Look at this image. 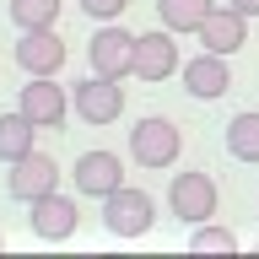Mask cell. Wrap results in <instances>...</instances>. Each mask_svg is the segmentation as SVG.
I'll list each match as a JSON object with an SVG mask.
<instances>
[{
	"label": "cell",
	"mask_w": 259,
	"mask_h": 259,
	"mask_svg": "<svg viewBox=\"0 0 259 259\" xmlns=\"http://www.w3.org/2000/svg\"><path fill=\"white\" fill-rule=\"evenodd\" d=\"M32 146H38V124H32L27 113L16 108V113H0V162L11 167L16 157H27Z\"/></svg>",
	"instance_id": "5bb4252c"
},
{
	"label": "cell",
	"mask_w": 259,
	"mask_h": 259,
	"mask_svg": "<svg viewBox=\"0 0 259 259\" xmlns=\"http://www.w3.org/2000/svg\"><path fill=\"white\" fill-rule=\"evenodd\" d=\"M97 205H103V227H108L113 238H146L151 222H157V200L146 189H135V184H119V189L103 194Z\"/></svg>",
	"instance_id": "7a4b0ae2"
},
{
	"label": "cell",
	"mask_w": 259,
	"mask_h": 259,
	"mask_svg": "<svg viewBox=\"0 0 259 259\" xmlns=\"http://www.w3.org/2000/svg\"><path fill=\"white\" fill-rule=\"evenodd\" d=\"M227 6H232V11H243V16H248V22H254V16H259V0H227Z\"/></svg>",
	"instance_id": "ffe728a7"
},
{
	"label": "cell",
	"mask_w": 259,
	"mask_h": 259,
	"mask_svg": "<svg viewBox=\"0 0 259 259\" xmlns=\"http://www.w3.org/2000/svg\"><path fill=\"white\" fill-rule=\"evenodd\" d=\"M178 76V32H135V81H167Z\"/></svg>",
	"instance_id": "8fae6325"
},
{
	"label": "cell",
	"mask_w": 259,
	"mask_h": 259,
	"mask_svg": "<svg viewBox=\"0 0 259 259\" xmlns=\"http://www.w3.org/2000/svg\"><path fill=\"white\" fill-rule=\"evenodd\" d=\"M194 38H200L210 54H227V60H232V54L248 44V16L232 11V6H210V16L194 27Z\"/></svg>",
	"instance_id": "4fadbf2b"
},
{
	"label": "cell",
	"mask_w": 259,
	"mask_h": 259,
	"mask_svg": "<svg viewBox=\"0 0 259 259\" xmlns=\"http://www.w3.org/2000/svg\"><path fill=\"white\" fill-rule=\"evenodd\" d=\"M6 11H11L16 32H32V27H54L60 22V0H11Z\"/></svg>",
	"instance_id": "e0dca14e"
},
{
	"label": "cell",
	"mask_w": 259,
	"mask_h": 259,
	"mask_svg": "<svg viewBox=\"0 0 259 259\" xmlns=\"http://www.w3.org/2000/svg\"><path fill=\"white\" fill-rule=\"evenodd\" d=\"M178 151H184V130H178L173 119H162V113L135 119V130H130V157H135V167L162 173V167L178 162Z\"/></svg>",
	"instance_id": "6da1fadb"
},
{
	"label": "cell",
	"mask_w": 259,
	"mask_h": 259,
	"mask_svg": "<svg viewBox=\"0 0 259 259\" xmlns=\"http://www.w3.org/2000/svg\"><path fill=\"white\" fill-rule=\"evenodd\" d=\"M16 108L27 113L38 130H60L70 119V87H60L54 76H27L22 97H16Z\"/></svg>",
	"instance_id": "5b68a950"
},
{
	"label": "cell",
	"mask_w": 259,
	"mask_h": 259,
	"mask_svg": "<svg viewBox=\"0 0 259 259\" xmlns=\"http://www.w3.org/2000/svg\"><path fill=\"white\" fill-rule=\"evenodd\" d=\"M70 113H76L81 124H113V119H124V87L113 76H97V70H87V81H76L70 87Z\"/></svg>",
	"instance_id": "3957f363"
},
{
	"label": "cell",
	"mask_w": 259,
	"mask_h": 259,
	"mask_svg": "<svg viewBox=\"0 0 259 259\" xmlns=\"http://www.w3.org/2000/svg\"><path fill=\"white\" fill-rule=\"evenodd\" d=\"M216 205H222V189H216L210 173H173V184H167V210H173L184 227L210 222Z\"/></svg>",
	"instance_id": "277c9868"
},
{
	"label": "cell",
	"mask_w": 259,
	"mask_h": 259,
	"mask_svg": "<svg viewBox=\"0 0 259 259\" xmlns=\"http://www.w3.org/2000/svg\"><path fill=\"white\" fill-rule=\"evenodd\" d=\"M49 189H60V162L49 157V151H38V146H32L27 157L11 162V173H6V194H11V200H22V205H32V200H38V194H49Z\"/></svg>",
	"instance_id": "52a82bcc"
},
{
	"label": "cell",
	"mask_w": 259,
	"mask_h": 259,
	"mask_svg": "<svg viewBox=\"0 0 259 259\" xmlns=\"http://www.w3.org/2000/svg\"><path fill=\"white\" fill-rule=\"evenodd\" d=\"M27 210H32V232L44 243H65V238H76V227H81V205L70 194H60V189L38 194Z\"/></svg>",
	"instance_id": "9c48e42d"
},
{
	"label": "cell",
	"mask_w": 259,
	"mask_h": 259,
	"mask_svg": "<svg viewBox=\"0 0 259 259\" xmlns=\"http://www.w3.org/2000/svg\"><path fill=\"white\" fill-rule=\"evenodd\" d=\"M227 151H232V162L259 167V108L232 113V124H227Z\"/></svg>",
	"instance_id": "9a60e30c"
},
{
	"label": "cell",
	"mask_w": 259,
	"mask_h": 259,
	"mask_svg": "<svg viewBox=\"0 0 259 259\" xmlns=\"http://www.w3.org/2000/svg\"><path fill=\"white\" fill-rule=\"evenodd\" d=\"M70 178H76V189L87 194V200H103V194H113L124 184V157H119V151H81Z\"/></svg>",
	"instance_id": "7c38bea8"
},
{
	"label": "cell",
	"mask_w": 259,
	"mask_h": 259,
	"mask_svg": "<svg viewBox=\"0 0 259 259\" xmlns=\"http://www.w3.org/2000/svg\"><path fill=\"white\" fill-rule=\"evenodd\" d=\"M87 60H92L97 76H113V81L135 76V32L103 22V27L92 32V44H87Z\"/></svg>",
	"instance_id": "8992f818"
},
{
	"label": "cell",
	"mask_w": 259,
	"mask_h": 259,
	"mask_svg": "<svg viewBox=\"0 0 259 259\" xmlns=\"http://www.w3.org/2000/svg\"><path fill=\"white\" fill-rule=\"evenodd\" d=\"M178 81H184V92H189V97L210 103V97L232 92V65H227V54H210V49H200L194 60L178 65Z\"/></svg>",
	"instance_id": "30bf717a"
},
{
	"label": "cell",
	"mask_w": 259,
	"mask_h": 259,
	"mask_svg": "<svg viewBox=\"0 0 259 259\" xmlns=\"http://www.w3.org/2000/svg\"><path fill=\"white\" fill-rule=\"evenodd\" d=\"M210 6H216V0H157V16H162L167 32H194L210 16Z\"/></svg>",
	"instance_id": "2e32d148"
},
{
	"label": "cell",
	"mask_w": 259,
	"mask_h": 259,
	"mask_svg": "<svg viewBox=\"0 0 259 259\" xmlns=\"http://www.w3.org/2000/svg\"><path fill=\"white\" fill-rule=\"evenodd\" d=\"M0 243H6V238H0Z\"/></svg>",
	"instance_id": "44dd1931"
},
{
	"label": "cell",
	"mask_w": 259,
	"mask_h": 259,
	"mask_svg": "<svg viewBox=\"0 0 259 259\" xmlns=\"http://www.w3.org/2000/svg\"><path fill=\"white\" fill-rule=\"evenodd\" d=\"M124 6H130V0H81V11L92 16V22H119Z\"/></svg>",
	"instance_id": "d6986e66"
},
{
	"label": "cell",
	"mask_w": 259,
	"mask_h": 259,
	"mask_svg": "<svg viewBox=\"0 0 259 259\" xmlns=\"http://www.w3.org/2000/svg\"><path fill=\"white\" fill-rule=\"evenodd\" d=\"M189 248L194 254H232V248H238V232H227V227H216V222H200Z\"/></svg>",
	"instance_id": "ac0fdd59"
},
{
	"label": "cell",
	"mask_w": 259,
	"mask_h": 259,
	"mask_svg": "<svg viewBox=\"0 0 259 259\" xmlns=\"http://www.w3.org/2000/svg\"><path fill=\"white\" fill-rule=\"evenodd\" d=\"M11 60L22 65L27 76H60V70H65V38L54 27H32V32L16 38Z\"/></svg>",
	"instance_id": "ba28073f"
}]
</instances>
